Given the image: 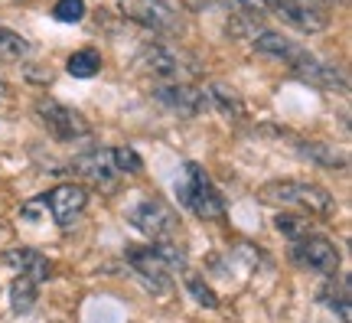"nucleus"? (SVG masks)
<instances>
[{
    "instance_id": "obj_1",
    "label": "nucleus",
    "mask_w": 352,
    "mask_h": 323,
    "mask_svg": "<svg viewBox=\"0 0 352 323\" xmlns=\"http://www.w3.org/2000/svg\"><path fill=\"white\" fill-rule=\"evenodd\" d=\"M127 264L134 268L144 287L153 291V294H170L173 291V281H170V271H183V264H186V251L173 245L170 238L164 242H151V245H144V249H131L127 251Z\"/></svg>"
},
{
    "instance_id": "obj_2",
    "label": "nucleus",
    "mask_w": 352,
    "mask_h": 323,
    "mask_svg": "<svg viewBox=\"0 0 352 323\" xmlns=\"http://www.w3.org/2000/svg\"><path fill=\"white\" fill-rule=\"evenodd\" d=\"M258 199L271 202V206H300L310 216H329L336 209V202L327 189L316 187V183H307V180H274V183L261 187Z\"/></svg>"
},
{
    "instance_id": "obj_3",
    "label": "nucleus",
    "mask_w": 352,
    "mask_h": 323,
    "mask_svg": "<svg viewBox=\"0 0 352 323\" xmlns=\"http://www.w3.org/2000/svg\"><path fill=\"white\" fill-rule=\"evenodd\" d=\"M176 193H179V202H183L192 216H199L202 222H206V219H209V222H212V219H222V212H226L219 189L212 187V180L206 176V170H202L199 163H192V160L183 167V180L176 183Z\"/></svg>"
},
{
    "instance_id": "obj_4",
    "label": "nucleus",
    "mask_w": 352,
    "mask_h": 323,
    "mask_svg": "<svg viewBox=\"0 0 352 323\" xmlns=\"http://www.w3.org/2000/svg\"><path fill=\"white\" fill-rule=\"evenodd\" d=\"M36 114H39V121L46 125V131H50L59 144H72V140H82V137L91 134V125H88L76 108H69L63 101H52V98L36 101Z\"/></svg>"
},
{
    "instance_id": "obj_5",
    "label": "nucleus",
    "mask_w": 352,
    "mask_h": 323,
    "mask_svg": "<svg viewBox=\"0 0 352 323\" xmlns=\"http://www.w3.org/2000/svg\"><path fill=\"white\" fill-rule=\"evenodd\" d=\"M127 219H131V225L138 232H144L153 242H164V238L176 236V229H179L176 212L166 206L164 199H140L138 206H131Z\"/></svg>"
},
{
    "instance_id": "obj_6",
    "label": "nucleus",
    "mask_w": 352,
    "mask_h": 323,
    "mask_svg": "<svg viewBox=\"0 0 352 323\" xmlns=\"http://www.w3.org/2000/svg\"><path fill=\"white\" fill-rule=\"evenodd\" d=\"M294 261H297L300 268H310V271L336 274L340 271V249H336L327 236L303 232L300 238H294Z\"/></svg>"
},
{
    "instance_id": "obj_7",
    "label": "nucleus",
    "mask_w": 352,
    "mask_h": 323,
    "mask_svg": "<svg viewBox=\"0 0 352 323\" xmlns=\"http://www.w3.org/2000/svg\"><path fill=\"white\" fill-rule=\"evenodd\" d=\"M153 98L164 105L170 114H179V118H196L209 108L206 101V92L196 85H186V82H170V85H160L153 92Z\"/></svg>"
},
{
    "instance_id": "obj_8",
    "label": "nucleus",
    "mask_w": 352,
    "mask_h": 323,
    "mask_svg": "<svg viewBox=\"0 0 352 323\" xmlns=\"http://www.w3.org/2000/svg\"><path fill=\"white\" fill-rule=\"evenodd\" d=\"M72 174H78L82 180H88L91 187H101L104 193H111L118 187V170L111 163V150H88L78 154L72 160Z\"/></svg>"
},
{
    "instance_id": "obj_9",
    "label": "nucleus",
    "mask_w": 352,
    "mask_h": 323,
    "mask_svg": "<svg viewBox=\"0 0 352 323\" xmlns=\"http://www.w3.org/2000/svg\"><path fill=\"white\" fill-rule=\"evenodd\" d=\"M267 7L284 20L294 30H303V33H323L329 23L327 10H314V7H303L297 0H267Z\"/></svg>"
},
{
    "instance_id": "obj_10",
    "label": "nucleus",
    "mask_w": 352,
    "mask_h": 323,
    "mask_svg": "<svg viewBox=\"0 0 352 323\" xmlns=\"http://www.w3.org/2000/svg\"><path fill=\"white\" fill-rule=\"evenodd\" d=\"M46 206H50L52 219L59 225H72L88 206V189L78 187V183H63L46 196Z\"/></svg>"
},
{
    "instance_id": "obj_11",
    "label": "nucleus",
    "mask_w": 352,
    "mask_h": 323,
    "mask_svg": "<svg viewBox=\"0 0 352 323\" xmlns=\"http://www.w3.org/2000/svg\"><path fill=\"white\" fill-rule=\"evenodd\" d=\"M294 72L300 75L307 85H314V88H323V92H346L349 88V79L336 69V65H327V63H320L316 56H303L297 65H290Z\"/></svg>"
},
{
    "instance_id": "obj_12",
    "label": "nucleus",
    "mask_w": 352,
    "mask_h": 323,
    "mask_svg": "<svg viewBox=\"0 0 352 323\" xmlns=\"http://www.w3.org/2000/svg\"><path fill=\"white\" fill-rule=\"evenodd\" d=\"M140 65L151 75H157V79H166V82H176V79L183 75L179 52L164 46V43H147V46L140 50Z\"/></svg>"
},
{
    "instance_id": "obj_13",
    "label": "nucleus",
    "mask_w": 352,
    "mask_h": 323,
    "mask_svg": "<svg viewBox=\"0 0 352 323\" xmlns=\"http://www.w3.org/2000/svg\"><path fill=\"white\" fill-rule=\"evenodd\" d=\"M124 13L127 17H134L138 23H144L147 30H160V33L176 30L173 7H166V3H160V0H131V3H124Z\"/></svg>"
},
{
    "instance_id": "obj_14",
    "label": "nucleus",
    "mask_w": 352,
    "mask_h": 323,
    "mask_svg": "<svg viewBox=\"0 0 352 323\" xmlns=\"http://www.w3.org/2000/svg\"><path fill=\"white\" fill-rule=\"evenodd\" d=\"M3 264L7 268H13L16 274H23V278H30V281H50L52 274V264L46 255H39L36 249H10L3 251Z\"/></svg>"
},
{
    "instance_id": "obj_15",
    "label": "nucleus",
    "mask_w": 352,
    "mask_h": 323,
    "mask_svg": "<svg viewBox=\"0 0 352 323\" xmlns=\"http://www.w3.org/2000/svg\"><path fill=\"white\" fill-rule=\"evenodd\" d=\"M254 50L261 52V56H274V59H280V63H287V65H297L303 56H307L303 46H297V43L287 39L284 33H271V30H261V33L254 37Z\"/></svg>"
},
{
    "instance_id": "obj_16",
    "label": "nucleus",
    "mask_w": 352,
    "mask_h": 323,
    "mask_svg": "<svg viewBox=\"0 0 352 323\" xmlns=\"http://www.w3.org/2000/svg\"><path fill=\"white\" fill-rule=\"evenodd\" d=\"M202 92H206L209 108L219 112L222 118H228V121H241V118H245V105H241V98L232 92V88L222 85V82H212V85H206Z\"/></svg>"
},
{
    "instance_id": "obj_17",
    "label": "nucleus",
    "mask_w": 352,
    "mask_h": 323,
    "mask_svg": "<svg viewBox=\"0 0 352 323\" xmlns=\"http://www.w3.org/2000/svg\"><path fill=\"white\" fill-rule=\"evenodd\" d=\"M36 304V281H30L23 274H16L10 284V307L13 313H30Z\"/></svg>"
},
{
    "instance_id": "obj_18",
    "label": "nucleus",
    "mask_w": 352,
    "mask_h": 323,
    "mask_svg": "<svg viewBox=\"0 0 352 323\" xmlns=\"http://www.w3.org/2000/svg\"><path fill=\"white\" fill-rule=\"evenodd\" d=\"M98 69H101V56L95 50H78L65 63V72L76 75V79H91V75H98Z\"/></svg>"
},
{
    "instance_id": "obj_19",
    "label": "nucleus",
    "mask_w": 352,
    "mask_h": 323,
    "mask_svg": "<svg viewBox=\"0 0 352 323\" xmlns=\"http://www.w3.org/2000/svg\"><path fill=\"white\" fill-rule=\"evenodd\" d=\"M300 154L307 160L327 167V170H342L346 167V154H336L333 147H323V144H300Z\"/></svg>"
},
{
    "instance_id": "obj_20",
    "label": "nucleus",
    "mask_w": 352,
    "mask_h": 323,
    "mask_svg": "<svg viewBox=\"0 0 352 323\" xmlns=\"http://www.w3.org/2000/svg\"><path fill=\"white\" fill-rule=\"evenodd\" d=\"M26 52H30V43H26L20 33L0 26V59H3V63H20Z\"/></svg>"
},
{
    "instance_id": "obj_21",
    "label": "nucleus",
    "mask_w": 352,
    "mask_h": 323,
    "mask_svg": "<svg viewBox=\"0 0 352 323\" xmlns=\"http://www.w3.org/2000/svg\"><path fill=\"white\" fill-rule=\"evenodd\" d=\"M186 291L192 294V300H196L199 307H206V311H215V307H219V298H215V291L206 284V281H202L199 274H192V271L186 274Z\"/></svg>"
},
{
    "instance_id": "obj_22",
    "label": "nucleus",
    "mask_w": 352,
    "mask_h": 323,
    "mask_svg": "<svg viewBox=\"0 0 352 323\" xmlns=\"http://www.w3.org/2000/svg\"><path fill=\"white\" fill-rule=\"evenodd\" d=\"M111 163L118 174H140V170H144V160H140V154L134 147H114Z\"/></svg>"
},
{
    "instance_id": "obj_23",
    "label": "nucleus",
    "mask_w": 352,
    "mask_h": 323,
    "mask_svg": "<svg viewBox=\"0 0 352 323\" xmlns=\"http://www.w3.org/2000/svg\"><path fill=\"white\" fill-rule=\"evenodd\" d=\"M329 294H336V298H323L329 304V311L336 313L342 323H352V307H349V284L342 281L340 284V291H333V287H327Z\"/></svg>"
},
{
    "instance_id": "obj_24",
    "label": "nucleus",
    "mask_w": 352,
    "mask_h": 323,
    "mask_svg": "<svg viewBox=\"0 0 352 323\" xmlns=\"http://www.w3.org/2000/svg\"><path fill=\"white\" fill-rule=\"evenodd\" d=\"M52 17L63 20V23H78L85 17V0H59L52 7Z\"/></svg>"
},
{
    "instance_id": "obj_25",
    "label": "nucleus",
    "mask_w": 352,
    "mask_h": 323,
    "mask_svg": "<svg viewBox=\"0 0 352 323\" xmlns=\"http://www.w3.org/2000/svg\"><path fill=\"white\" fill-rule=\"evenodd\" d=\"M261 33V26H258V20L254 17H232L228 20V37H235V39H241V37H258Z\"/></svg>"
},
{
    "instance_id": "obj_26",
    "label": "nucleus",
    "mask_w": 352,
    "mask_h": 323,
    "mask_svg": "<svg viewBox=\"0 0 352 323\" xmlns=\"http://www.w3.org/2000/svg\"><path fill=\"white\" fill-rule=\"evenodd\" d=\"M277 229L287 232L290 238H300L303 232H310V229H307V219H300V216H277Z\"/></svg>"
},
{
    "instance_id": "obj_27",
    "label": "nucleus",
    "mask_w": 352,
    "mask_h": 323,
    "mask_svg": "<svg viewBox=\"0 0 352 323\" xmlns=\"http://www.w3.org/2000/svg\"><path fill=\"white\" fill-rule=\"evenodd\" d=\"M297 3H303V7H314V10H333V7H336V3H340V0H297Z\"/></svg>"
},
{
    "instance_id": "obj_28",
    "label": "nucleus",
    "mask_w": 352,
    "mask_h": 323,
    "mask_svg": "<svg viewBox=\"0 0 352 323\" xmlns=\"http://www.w3.org/2000/svg\"><path fill=\"white\" fill-rule=\"evenodd\" d=\"M241 7H248V10H254V7H267V0H239Z\"/></svg>"
}]
</instances>
